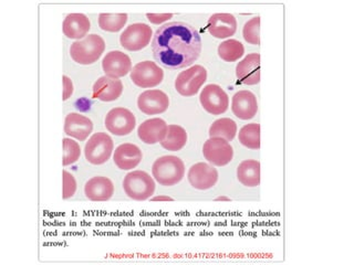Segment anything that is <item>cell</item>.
<instances>
[{
	"instance_id": "1",
	"label": "cell",
	"mask_w": 354,
	"mask_h": 265,
	"mask_svg": "<svg viewBox=\"0 0 354 265\" xmlns=\"http://www.w3.org/2000/svg\"><path fill=\"white\" fill-rule=\"evenodd\" d=\"M155 60L166 69L188 68L202 53V38L197 29L182 21H171L158 28L152 40Z\"/></svg>"
},
{
	"instance_id": "2",
	"label": "cell",
	"mask_w": 354,
	"mask_h": 265,
	"mask_svg": "<svg viewBox=\"0 0 354 265\" xmlns=\"http://www.w3.org/2000/svg\"><path fill=\"white\" fill-rule=\"evenodd\" d=\"M154 179L164 187H171L185 177V164L177 156H162L152 166Z\"/></svg>"
},
{
	"instance_id": "3",
	"label": "cell",
	"mask_w": 354,
	"mask_h": 265,
	"mask_svg": "<svg viewBox=\"0 0 354 265\" xmlns=\"http://www.w3.org/2000/svg\"><path fill=\"white\" fill-rule=\"evenodd\" d=\"M104 50V39L92 33L82 40L73 42L70 47V55L77 63L88 66L95 63L101 58Z\"/></svg>"
},
{
	"instance_id": "4",
	"label": "cell",
	"mask_w": 354,
	"mask_h": 265,
	"mask_svg": "<svg viewBox=\"0 0 354 265\" xmlns=\"http://www.w3.org/2000/svg\"><path fill=\"white\" fill-rule=\"evenodd\" d=\"M123 189L127 196L136 202H145L155 193V181L147 171H131L123 180Z\"/></svg>"
},
{
	"instance_id": "5",
	"label": "cell",
	"mask_w": 354,
	"mask_h": 265,
	"mask_svg": "<svg viewBox=\"0 0 354 265\" xmlns=\"http://www.w3.org/2000/svg\"><path fill=\"white\" fill-rule=\"evenodd\" d=\"M207 80V70L204 66L195 64L185 71L180 72L175 80V90L182 97H194Z\"/></svg>"
},
{
	"instance_id": "6",
	"label": "cell",
	"mask_w": 354,
	"mask_h": 265,
	"mask_svg": "<svg viewBox=\"0 0 354 265\" xmlns=\"http://www.w3.org/2000/svg\"><path fill=\"white\" fill-rule=\"evenodd\" d=\"M114 150L113 139L106 132H95L84 146L86 159L92 165H103Z\"/></svg>"
},
{
	"instance_id": "7",
	"label": "cell",
	"mask_w": 354,
	"mask_h": 265,
	"mask_svg": "<svg viewBox=\"0 0 354 265\" xmlns=\"http://www.w3.org/2000/svg\"><path fill=\"white\" fill-rule=\"evenodd\" d=\"M153 37L152 28L147 23H133L129 26L121 36L120 43L127 51H141L145 49Z\"/></svg>"
},
{
	"instance_id": "8",
	"label": "cell",
	"mask_w": 354,
	"mask_h": 265,
	"mask_svg": "<svg viewBox=\"0 0 354 265\" xmlns=\"http://www.w3.org/2000/svg\"><path fill=\"white\" fill-rule=\"evenodd\" d=\"M131 80L138 88H152L164 80V72L152 61L138 62L131 71Z\"/></svg>"
},
{
	"instance_id": "9",
	"label": "cell",
	"mask_w": 354,
	"mask_h": 265,
	"mask_svg": "<svg viewBox=\"0 0 354 265\" xmlns=\"http://www.w3.org/2000/svg\"><path fill=\"white\" fill-rule=\"evenodd\" d=\"M203 155L208 163L216 167L228 165L234 157V150L230 141L224 138L210 137L205 141Z\"/></svg>"
},
{
	"instance_id": "10",
	"label": "cell",
	"mask_w": 354,
	"mask_h": 265,
	"mask_svg": "<svg viewBox=\"0 0 354 265\" xmlns=\"http://www.w3.org/2000/svg\"><path fill=\"white\" fill-rule=\"evenodd\" d=\"M106 130L115 136H127L134 130L136 119L130 110L114 108L105 116Z\"/></svg>"
},
{
	"instance_id": "11",
	"label": "cell",
	"mask_w": 354,
	"mask_h": 265,
	"mask_svg": "<svg viewBox=\"0 0 354 265\" xmlns=\"http://www.w3.org/2000/svg\"><path fill=\"white\" fill-rule=\"evenodd\" d=\"M199 101L203 108L212 115H221L230 106V97L221 86L217 84L205 86L199 95Z\"/></svg>"
},
{
	"instance_id": "12",
	"label": "cell",
	"mask_w": 354,
	"mask_h": 265,
	"mask_svg": "<svg viewBox=\"0 0 354 265\" xmlns=\"http://www.w3.org/2000/svg\"><path fill=\"white\" fill-rule=\"evenodd\" d=\"M187 178L192 187L197 190H208L218 181V171L209 164L197 163L188 170Z\"/></svg>"
},
{
	"instance_id": "13",
	"label": "cell",
	"mask_w": 354,
	"mask_h": 265,
	"mask_svg": "<svg viewBox=\"0 0 354 265\" xmlns=\"http://www.w3.org/2000/svg\"><path fill=\"white\" fill-rule=\"evenodd\" d=\"M169 97L160 90H147L138 97V108L145 115H158L167 110Z\"/></svg>"
},
{
	"instance_id": "14",
	"label": "cell",
	"mask_w": 354,
	"mask_h": 265,
	"mask_svg": "<svg viewBox=\"0 0 354 265\" xmlns=\"http://www.w3.org/2000/svg\"><path fill=\"white\" fill-rule=\"evenodd\" d=\"M102 69L105 75L120 79L131 73L133 69L132 61L127 53L119 50L110 51L103 58Z\"/></svg>"
},
{
	"instance_id": "15",
	"label": "cell",
	"mask_w": 354,
	"mask_h": 265,
	"mask_svg": "<svg viewBox=\"0 0 354 265\" xmlns=\"http://www.w3.org/2000/svg\"><path fill=\"white\" fill-rule=\"evenodd\" d=\"M232 110L236 117L243 121L254 119L258 112L257 97L248 90L237 92L232 97Z\"/></svg>"
},
{
	"instance_id": "16",
	"label": "cell",
	"mask_w": 354,
	"mask_h": 265,
	"mask_svg": "<svg viewBox=\"0 0 354 265\" xmlns=\"http://www.w3.org/2000/svg\"><path fill=\"white\" fill-rule=\"evenodd\" d=\"M236 75L245 86H256L260 82V55L250 53L236 66Z\"/></svg>"
},
{
	"instance_id": "17",
	"label": "cell",
	"mask_w": 354,
	"mask_h": 265,
	"mask_svg": "<svg viewBox=\"0 0 354 265\" xmlns=\"http://www.w3.org/2000/svg\"><path fill=\"white\" fill-rule=\"evenodd\" d=\"M207 30L215 38H230L237 31V20L232 14H226V12L214 14L208 19Z\"/></svg>"
},
{
	"instance_id": "18",
	"label": "cell",
	"mask_w": 354,
	"mask_h": 265,
	"mask_svg": "<svg viewBox=\"0 0 354 265\" xmlns=\"http://www.w3.org/2000/svg\"><path fill=\"white\" fill-rule=\"evenodd\" d=\"M84 195L91 202H108L114 195L113 182L108 177H93L84 186Z\"/></svg>"
},
{
	"instance_id": "19",
	"label": "cell",
	"mask_w": 354,
	"mask_h": 265,
	"mask_svg": "<svg viewBox=\"0 0 354 265\" xmlns=\"http://www.w3.org/2000/svg\"><path fill=\"white\" fill-rule=\"evenodd\" d=\"M92 92L94 99H100L102 102H113L123 93V83L116 77L104 75L94 83Z\"/></svg>"
},
{
	"instance_id": "20",
	"label": "cell",
	"mask_w": 354,
	"mask_h": 265,
	"mask_svg": "<svg viewBox=\"0 0 354 265\" xmlns=\"http://www.w3.org/2000/svg\"><path fill=\"white\" fill-rule=\"evenodd\" d=\"M167 127L166 121L158 117L147 119L138 126V138L147 145L162 143L167 134Z\"/></svg>"
},
{
	"instance_id": "21",
	"label": "cell",
	"mask_w": 354,
	"mask_h": 265,
	"mask_svg": "<svg viewBox=\"0 0 354 265\" xmlns=\"http://www.w3.org/2000/svg\"><path fill=\"white\" fill-rule=\"evenodd\" d=\"M142 158H143V154L141 149L134 144H122L114 150V164L121 170H131L136 168L138 164L141 163Z\"/></svg>"
},
{
	"instance_id": "22",
	"label": "cell",
	"mask_w": 354,
	"mask_h": 265,
	"mask_svg": "<svg viewBox=\"0 0 354 265\" xmlns=\"http://www.w3.org/2000/svg\"><path fill=\"white\" fill-rule=\"evenodd\" d=\"M93 130V123L86 116L79 113H70L64 121V132L77 141H86Z\"/></svg>"
},
{
	"instance_id": "23",
	"label": "cell",
	"mask_w": 354,
	"mask_h": 265,
	"mask_svg": "<svg viewBox=\"0 0 354 265\" xmlns=\"http://www.w3.org/2000/svg\"><path fill=\"white\" fill-rule=\"evenodd\" d=\"M91 23L84 14H69L64 18L62 30L66 38L80 40L88 36Z\"/></svg>"
},
{
	"instance_id": "24",
	"label": "cell",
	"mask_w": 354,
	"mask_h": 265,
	"mask_svg": "<svg viewBox=\"0 0 354 265\" xmlns=\"http://www.w3.org/2000/svg\"><path fill=\"white\" fill-rule=\"evenodd\" d=\"M237 178L245 187L254 188L260 185V163L256 159L243 160L237 168Z\"/></svg>"
},
{
	"instance_id": "25",
	"label": "cell",
	"mask_w": 354,
	"mask_h": 265,
	"mask_svg": "<svg viewBox=\"0 0 354 265\" xmlns=\"http://www.w3.org/2000/svg\"><path fill=\"white\" fill-rule=\"evenodd\" d=\"M186 143H187V132L185 128L180 125L171 124L167 127V134L160 145L169 152H178L185 147Z\"/></svg>"
},
{
	"instance_id": "26",
	"label": "cell",
	"mask_w": 354,
	"mask_h": 265,
	"mask_svg": "<svg viewBox=\"0 0 354 265\" xmlns=\"http://www.w3.org/2000/svg\"><path fill=\"white\" fill-rule=\"evenodd\" d=\"M237 134V124L228 117L216 119L209 128V137H221L232 141Z\"/></svg>"
},
{
	"instance_id": "27",
	"label": "cell",
	"mask_w": 354,
	"mask_h": 265,
	"mask_svg": "<svg viewBox=\"0 0 354 265\" xmlns=\"http://www.w3.org/2000/svg\"><path fill=\"white\" fill-rule=\"evenodd\" d=\"M245 55V47L241 41L235 39H228L221 42L218 47V55L225 62H236Z\"/></svg>"
},
{
	"instance_id": "28",
	"label": "cell",
	"mask_w": 354,
	"mask_h": 265,
	"mask_svg": "<svg viewBox=\"0 0 354 265\" xmlns=\"http://www.w3.org/2000/svg\"><path fill=\"white\" fill-rule=\"evenodd\" d=\"M238 139L243 146L258 150L260 148V125L252 123L241 127L238 134Z\"/></svg>"
},
{
	"instance_id": "29",
	"label": "cell",
	"mask_w": 354,
	"mask_h": 265,
	"mask_svg": "<svg viewBox=\"0 0 354 265\" xmlns=\"http://www.w3.org/2000/svg\"><path fill=\"white\" fill-rule=\"evenodd\" d=\"M127 14H100L99 27L108 32H119L127 25Z\"/></svg>"
},
{
	"instance_id": "30",
	"label": "cell",
	"mask_w": 354,
	"mask_h": 265,
	"mask_svg": "<svg viewBox=\"0 0 354 265\" xmlns=\"http://www.w3.org/2000/svg\"><path fill=\"white\" fill-rule=\"evenodd\" d=\"M243 36L245 41L252 46L260 44V17H254L243 26Z\"/></svg>"
},
{
	"instance_id": "31",
	"label": "cell",
	"mask_w": 354,
	"mask_h": 265,
	"mask_svg": "<svg viewBox=\"0 0 354 265\" xmlns=\"http://www.w3.org/2000/svg\"><path fill=\"white\" fill-rule=\"evenodd\" d=\"M64 166L72 165L80 159L81 148L77 141L71 138H64Z\"/></svg>"
},
{
	"instance_id": "32",
	"label": "cell",
	"mask_w": 354,
	"mask_h": 265,
	"mask_svg": "<svg viewBox=\"0 0 354 265\" xmlns=\"http://www.w3.org/2000/svg\"><path fill=\"white\" fill-rule=\"evenodd\" d=\"M77 191V181L73 175L70 174L69 171L64 170V193L62 198L64 200L75 196Z\"/></svg>"
},
{
	"instance_id": "33",
	"label": "cell",
	"mask_w": 354,
	"mask_h": 265,
	"mask_svg": "<svg viewBox=\"0 0 354 265\" xmlns=\"http://www.w3.org/2000/svg\"><path fill=\"white\" fill-rule=\"evenodd\" d=\"M147 17L154 25H160L173 18V14H147Z\"/></svg>"
},
{
	"instance_id": "34",
	"label": "cell",
	"mask_w": 354,
	"mask_h": 265,
	"mask_svg": "<svg viewBox=\"0 0 354 265\" xmlns=\"http://www.w3.org/2000/svg\"><path fill=\"white\" fill-rule=\"evenodd\" d=\"M62 80H64V101H66L71 97L72 93H73V83H72L71 79L66 75L62 77Z\"/></svg>"
},
{
	"instance_id": "35",
	"label": "cell",
	"mask_w": 354,
	"mask_h": 265,
	"mask_svg": "<svg viewBox=\"0 0 354 265\" xmlns=\"http://www.w3.org/2000/svg\"><path fill=\"white\" fill-rule=\"evenodd\" d=\"M152 202H174V199L169 196H158L154 198H151Z\"/></svg>"
},
{
	"instance_id": "36",
	"label": "cell",
	"mask_w": 354,
	"mask_h": 265,
	"mask_svg": "<svg viewBox=\"0 0 354 265\" xmlns=\"http://www.w3.org/2000/svg\"><path fill=\"white\" fill-rule=\"evenodd\" d=\"M216 200H217V202H230V198H227V197H218Z\"/></svg>"
}]
</instances>
